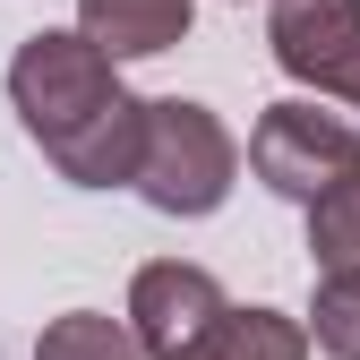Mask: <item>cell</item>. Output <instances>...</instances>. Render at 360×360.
Listing matches in <instances>:
<instances>
[{
	"mask_svg": "<svg viewBox=\"0 0 360 360\" xmlns=\"http://www.w3.org/2000/svg\"><path fill=\"white\" fill-rule=\"evenodd\" d=\"M9 95H18V120L34 129V146L77 189L138 180V163H146V103L120 95L112 60L86 34H34L9 60Z\"/></svg>",
	"mask_w": 360,
	"mask_h": 360,
	"instance_id": "6da1fadb",
	"label": "cell"
},
{
	"mask_svg": "<svg viewBox=\"0 0 360 360\" xmlns=\"http://www.w3.org/2000/svg\"><path fill=\"white\" fill-rule=\"evenodd\" d=\"M240 146L223 138V120L206 103H146V163H138V198L155 214H214L232 198Z\"/></svg>",
	"mask_w": 360,
	"mask_h": 360,
	"instance_id": "7a4b0ae2",
	"label": "cell"
},
{
	"mask_svg": "<svg viewBox=\"0 0 360 360\" xmlns=\"http://www.w3.org/2000/svg\"><path fill=\"white\" fill-rule=\"evenodd\" d=\"M249 163H257L266 189L318 206V198L343 189V180H360V129H343L318 103H275L257 120V138H249Z\"/></svg>",
	"mask_w": 360,
	"mask_h": 360,
	"instance_id": "3957f363",
	"label": "cell"
},
{
	"mask_svg": "<svg viewBox=\"0 0 360 360\" xmlns=\"http://www.w3.org/2000/svg\"><path fill=\"white\" fill-rule=\"evenodd\" d=\"M223 318H232V300H223V283L206 275V266H146L138 283H129V335H138L146 360H189Z\"/></svg>",
	"mask_w": 360,
	"mask_h": 360,
	"instance_id": "277c9868",
	"label": "cell"
},
{
	"mask_svg": "<svg viewBox=\"0 0 360 360\" xmlns=\"http://www.w3.org/2000/svg\"><path fill=\"white\" fill-rule=\"evenodd\" d=\"M266 43H275V60L300 86L360 95V0H275Z\"/></svg>",
	"mask_w": 360,
	"mask_h": 360,
	"instance_id": "5b68a950",
	"label": "cell"
},
{
	"mask_svg": "<svg viewBox=\"0 0 360 360\" xmlns=\"http://www.w3.org/2000/svg\"><path fill=\"white\" fill-rule=\"evenodd\" d=\"M77 18L103 60H138V52H172L189 34V0H77Z\"/></svg>",
	"mask_w": 360,
	"mask_h": 360,
	"instance_id": "8992f818",
	"label": "cell"
},
{
	"mask_svg": "<svg viewBox=\"0 0 360 360\" xmlns=\"http://www.w3.org/2000/svg\"><path fill=\"white\" fill-rule=\"evenodd\" d=\"M309 352V335L283 318V309H232L189 360H300Z\"/></svg>",
	"mask_w": 360,
	"mask_h": 360,
	"instance_id": "52a82bcc",
	"label": "cell"
},
{
	"mask_svg": "<svg viewBox=\"0 0 360 360\" xmlns=\"http://www.w3.org/2000/svg\"><path fill=\"white\" fill-rule=\"evenodd\" d=\"M34 360H146V352H138V335H129V326L95 318V309H69V318L43 326Z\"/></svg>",
	"mask_w": 360,
	"mask_h": 360,
	"instance_id": "ba28073f",
	"label": "cell"
},
{
	"mask_svg": "<svg viewBox=\"0 0 360 360\" xmlns=\"http://www.w3.org/2000/svg\"><path fill=\"white\" fill-rule=\"evenodd\" d=\"M309 249H318L326 275H343V266H360V180H343L335 198L309 206Z\"/></svg>",
	"mask_w": 360,
	"mask_h": 360,
	"instance_id": "9c48e42d",
	"label": "cell"
},
{
	"mask_svg": "<svg viewBox=\"0 0 360 360\" xmlns=\"http://www.w3.org/2000/svg\"><path fill=\"white\" fill-rule=\"evenodd\" d=\"M318 352L360 360V266H343V275H318Z\"/></svg>",
	"mask_w": 360,
	"mask_h": 360,
	"instance_id": "30bf717a",
	"label": "cell"
}]
</instances>
